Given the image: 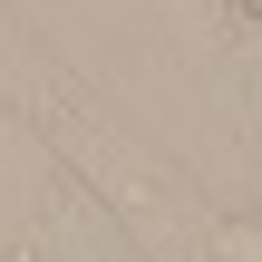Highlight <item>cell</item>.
Masks as SVG:
<instances>
[{"mask_svg": "<svg viewBox=\"0 0 262 262\" xmlns=\"http://www.w3.org/2000/svg\"><path fill=\"white\" fill-rule=\"evenodd\" d=\"M204 253H214V262H262V214H224V224H204Z\"/></svg>", "mask_w": 262, "mask_h": 262, "instance_id": "1", "label": "cell"}, {"mask_svg": "<svg viewBox=\"0 0 262 262\" xmlns=\"http://www.w3.org/2000/svg\"><path fill=\"white\" fill-rule=\"evenodd\" d=\"M243 19H262V0H243Z\"/></svg>", "mask_w": 262, "mask_h": 262, "instance_id": "2", "label": "cell"}]
</instances>
